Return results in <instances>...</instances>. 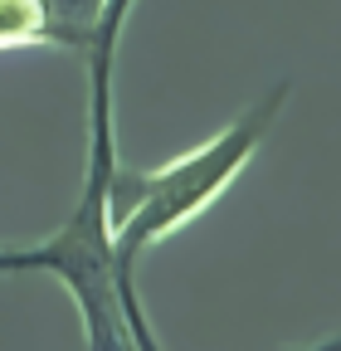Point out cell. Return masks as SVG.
Returning <instances> with one entry per match:
<instances>
[{"label": "cell", "instance_id": "cell-1", "mask_svg": "<svg viewBox=\"0 0 341 351\" xmlns=\"http://www.w3.org/2000/svg\"><path fill=\"white\" fill-rule=\"evenodd\" d=\"M283 98H288V83H278L273 93H264L234 127H225L215 142H205L200 152H186L176 161H166L161 171H127L122 161L108 171L103 210H108L112 269H117L122 293H137V258L156 239H166L181 225H190V219L244 171V161L268 137Z\"/></svg>", "mask_w": 341, "mask_h": 351}, {"label": "cell", "instance_id": "cell-2", "mask_svg": "<svg viewBox=\"0 0 341 351\" xmlns=\"http://www.w3.org/2000/svg\"><path fill=\"white\" fill-rule=\"evenodd\" d=\"M0 274H20L15 269V254H5V249H0Z\"/></svg>", "mask_w": 341, "mask_h": 351}]
</instances>
